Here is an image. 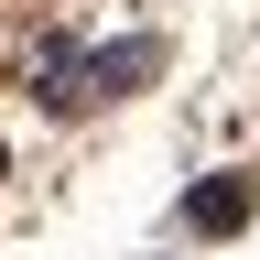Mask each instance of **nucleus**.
Segmentation results:
<instances>
[{
  "mask_svg": "<svg viewBox=\"0 0 260 260\" xmlns=\"http://www.w3.org/2000/svg\"><path fill=\"white\" fill-rule=\"evenodd\" d=\"M239 217H249V184H239V174H228V184H195V195H184V228H239Z\"/></svg>",
  "mask_w": 260,
  "mask_h": 260,
  "instance_id": "f257e3e1",
  "label": "nucleus"
}]
</instances>
